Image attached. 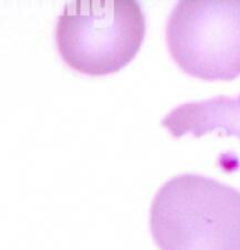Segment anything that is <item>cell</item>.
I'll return each mask as SVG.
<instances>
[{"label": "cell", "mask_w": 240, "mask_h": 250, "mask_svg": "<svg viewBox=\"0 0 240 250\" xmlns=\"http://www.w3.org/2000/svg\"><path fill=\"white\" fill-rule=\"evenodd\" d=\"M160 250H240V191L200 174L166 182L150 207Z\"/></svg>", "instance_id": "cell-1"}, {"label": "cell", "mask_w": 240, "mask_h": 250, "mask_svg": "<svg viewBox=\"0 0 240 250\" xmlns=\"http://www.w3.org/2000/svg\"><path fill=\"white\" fill-rule=\"evenodd\" d=\"M146 19L134 0H75L59 14L58 52L76 72L104 76L126 66L143 44Z\"/></svg>", "instance_id": "cell-2"}, {"label": "cell", "mask_w": 240, "mask_h": 250, "mask_svg": "<svg viewBox=\"0 0 240 250\" xmlns=\"http://www.w3.org/2000/svg\"><path fill=\"white\" fill-rule=\"evenodd\" d=\"M176 65L204 80L240 75V0H181L166 24Z\"/></svg>", "instance_id": "cell-3"}, {"label": "cell", "mask_w": 240, "mask_h": 250, "mask_svg": "<svg viewBox=\"0 0 240 250\" xmlns=\"http://www.w3.org/2000/svg\"><path fill=\"white\" fill-rule=\"evenodd\" d=\"M161 125L172 137H202L209 132L240 139V94L217 96L202 102L184 103L167 114Z\"/></svg>", "instance_id": "cell-4"}]
</instances>
